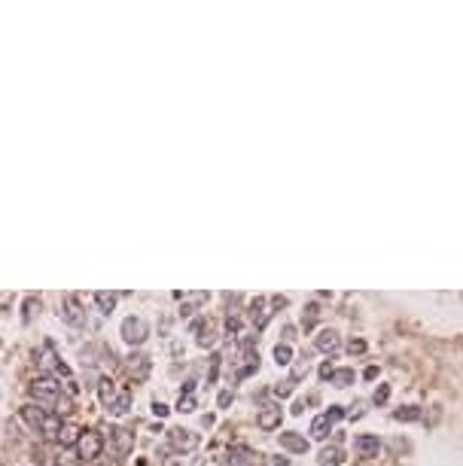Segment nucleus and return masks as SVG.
<instances>
[{
	"instance_id": "f8f14e48",
	"label": "nucleus",
	"mask_w": 463,
	"mask_h": 466,
	"mask_svg": "<svg viewBox=\"0 0 463 466\" xmlns=\"http://www.w3.org/2000/svg\"><path fill=\"white\" fill-rule=\"evenodd\" d=\"M128 372H132V378H137V381H144V378L149 375V356L134 354L132 360H128Z\"/></svg>"
},
{
	"instance_id": "39448f33",
	"label": "nucleus",
	"mask_w": 463,
	"mask_h": 466,
	"mask_svg": "<svg viewBox=\"0 0 463 466\" xmlns=\"http://www.w3.org/2000/svg\"><path fill=\"white\" fill-rule=\"evenodd\" d=\"M147 335H149V327H147L144 317H125L122 320V339L128 344H144Z\"/></svg>"
},
{
	"instance_id": "9d476101",
	"label": "nucleus",
	"mask_w": 463,
	"mask_h": 466,
	"mask_svg": "<svg viewBox=\"0 0 463 466\" xmlns=\"http://www.w3.org/2000/svg\"><path fill=\"white\" fill-rule=\"evenodd\" d=\"M110 439L116 442V451H119L122 457H125V454H132V448H134V436H132V433H128L125 427H113V430H110Z\"/></svg>"
},
{
	"instance_id": "c756f323",
	"label": "nucleus",
	"mask_w": 463,
	"mask_h": 466,
	"mask_svg": "<svg viewBox=\"0 0 463 466\" xmlns=\"http://www.w3.org/2000/svg\"><path fill=\"white\" fill-rule=\"evenodd\" d=\"M332 372H336V369H332L329 363H323V366H320V378H323V381H329V378H332Z\"/></svg>"
},
{
	"instance_id": "393cba45",
	"label": "nucleus",
	"mask_w": 463,
	"mask_h": 466,
	"mask_svg": "<svg viewBox=\"0 0 463 466\" xmlns=\"http://www.w3.org/2000/svg\"><path fill=\"white\" fill-rule=\"evenodd\" d=\"M372 399H375V406H384L387 399H390V384H381L378 390H375V396H372Z\"/></svg>"
},
{
	"instance_id": "4be33fe9",
	"label": "nucleus",
	"mask_w": 463,
	"mask_h": 466,
	"mask_svg": "<svg viewBox=\"0 0 463 466\" xmlns=\"http://www.w3.org/2000/svg\"><path fill=\"white\" fill-rule=\"evenodd\" d=\"M275 360H277V366L293 363V351H289V344H277V348H275Z\"/></svg>"
},
{
	"instance_id": "f257e3e1",
	"label": "nucleus",
	"mask_w": 463,
	"mask_h": 466,
	"mask_svg": "<svg viewBox=\"0 0 463 466\" xmlns=\"http://www.w3.org/2000/svg\"><path fill=\"white\" fill-rule=\"evenodd\" d=\"M21 418H25L37 433H43L46 439H58V433H61V427H64L55 411H46V408H40V406H34V403L21 406Z\"/></svg>"
},
{
	"instance_id": "f3484780",
	"label": "nucleus",
	"mask_w": 463,
	"mask_h": 466,
	"mask_svg": "<svg viewBox=\"0 0 463 466\" xmlns=\"http://www.w3.org/2000/svg\"><path fill=\"white\" fill-rule=\"evenodd\" d=\"M98 393H101V403H104V408H110V403L116 399V387H113L110 378H104V381L98 384Z\"/></svg>"
},
{
	"instance_id": "ddd939ff",
	"label": "nucleus",
	"mask_w": 463,
	"mask_h": 466,
	"mask_svg": "<svg viewBox=\"0 0 463 466\" xmlns=\"http://www.w3.org/2000/svg\"><path fill=\"white\" fill-rule=\"evenodd\" d=\"M329 430H332V420H329L326 411H323V415H317L314 420H311V436H314V439H323Z\"/></svg>"
},
{
	"instance_id": "1a4fd4ad",
	"label": "nucleus",
	"mask_w": 463,
	"mask_h": 466,
	"mask_svg": "<svg viewBox=\"0 0 463 466\" xmlns=\"http://www.w3.org/2000/svg\"><path fill=\"white\" fill-rule=\"evenodd\" d=\"M281 448L293 451V454H305V451H308V439L302 436V433L287 430V433H281Z\"/></svg>"
},
{
	"instance_id": "a878e982",
	"label": "nucleus",
	"mask_w": 463,
	"mask_h": 466,
	"mask_svg": "<svg viewBox=\"0 0 463 466\" xmlns=\"http://www.w3.org/2000/svg\"><path fill=\"white\" fill-rule=\"evenodd\" d=\"M177 411H183V415H189V411H196V396H180V406Z\"/></svg>"
},
{
	"instance_id": "4468645a",
	"label": "nucleus",
	"mask_w": 463,
	"mask_h": 466,
	"mask_svg": "<svg viewBox=\"0 0 463 466\" xmlns=\"http://www.w3.org/2000/svg\"><path fill=\"white\" fill-rule=\"evenodd\" d=\"M128 408H132V393L122 390V393H116V399L110 403V408H107V411H113V415H125Z\"/></svg>"
},
{
	"instance_id": "cd10ccee",
	"label": "nucleus",
	"mask_w": 463,
	"mask_h": 466,
	"mask_svg": "<svg viewBox=\"0 0 463 466\" xmlns=\"http://www.w3.org/2000/svg\"><path fill=\"white\" fill-rule=\"evenodd\" d=\"M293 387H296V381H293V378H287L284 384L275 387V393H277V396H289V393H293Z\"/></svg>"
},
{
	"instance_id": "b1692460",
	"label": "nucleus",
	"mask_w": 463,
	"mask_h": 466,
	"mask_svg": "<svg viewBox=\"0 0 463 466\" xmlns=\"http://www.w3.org/2000/svg\"><path fill=\"white\" fill-rule=\"evenodd\" d=\"M417 418H421V408H415V406H405L396 411V420H417Z\"/></svg>"
},
{
	"instance_id": "5701e85b",
	"label": "nucleus",
	"mask_w": 463,
	"mask_h": 466,
	"mask_svg": "<svg viewBox=\"0 0 463 466\" xmlns=\"http://www.w3.org/2000/svg\"><path fill=\"white\" fill-rule=\"evenodd\" d=\"M317 317H320V308H317V305H308V308H305V317H302V327H305V332H308V329H314Z\"/></svg>"
},
{
	"instance_id": "423d86ee",
	"label": "nucleus",
	"mask_w": 463,
	"mask_h": 466,
	"mask_svg": "<svg viewBox=\"0 0 463 466\" xmlns=\"http://www.w3.org/2000/svg\"><path fill=\"white\" fill-rule=\"evenodd\" d=\"M353 451H357L360 457H378L381 439H378V436H369V433H363V436L353 439Z\"/></svg>"
},
{
	"instance_id": "20e7f679",
	"label": "nucleus",
	"mask_w": 463,
	"mask_h": 466,
	"mask_svg": "<svg viewBox=\"0 0 463 466\" xmlns=\"http://www.w3.org/2000/svg\"><path fill=\"white\" fill-rule=\"evenodd\" d=\"M168 442H171V448H174V451H196L201 436H198L196 430L177 427V430H168Z\"/></svg>"
},
{
	"instance_id": "2f4dec72",
	"label": "nucleus",
	"mask_w": 463,
	"mask_h": 466,
	"mask_svg": "<svg viewBox=\"0 0 463 466\" xmlns=\"http://www.w3.org/2000/svg\"><path fill=\"white\" fill-rule=\"evenodd\" d=\"M153 411H156V418H165V415H168V406H161V403H156V406H153Z\"/></svg>"
},
{
	"instance_id": "7ed1b4c3",
	"label": "nucleus",
	"mask_w": 463,
	"mask_h": 466,
	"mask_svg": "<svg viewBox=\"0 0 463 466\" xmlns=\"http://www.w3.org/2000/svg\"><path fill=\"white\" fill-rule=\"evenodd\" d=\"M101 451H104V436L98 430H83L80 433V439H77V454H80V460H98L101 457Z\"/></svg>"
},
{
	"instance_id": "473e14b6",
	"label": "nucleus",
	"mask_w": 463,
	"mask_h": 466,
	"mask_svg": "<svg viewBox=\"0 0 463 466\" xmlns=\"http://www.w3.org/2000/svg\"><path fill=\"white\" fill-rule=\"evenodd\" d=\"M272 466H289L287 457H272Z\"/></svg>"
},
{
	"instance_id": "9b49d317",
	"label": "nucleus",
	"mask_w": 463,
	"mask_h": 466,
	"mask_svg": "<svg viewBox=\"0 0 463 466\" xmlns=\"http://www.w3.org/2000/svg\"><path fill=\"white\" fill-rule=\"evenodd\" d=\"M317 348H320L323 354H336V351L341 348V339H339V332H332V329H323V332L317 335Z\"/></svg>"
},
{
	"instance_id": "72a5a7b5",
	"label": "nucleus",
	"mask_w": 463,
	"mask_h": 466,
	"mask_svg": "<svg viewBox=\"0 0 463 466\" xmlns=\"http://www.w3.org/2000/svg\"><path fill=\"white\" fill-rule=\"evenodd\" d=\"M168 466H177V463H168Z\"/></svg>"
},
{
	"instance_id": "a211bd4d",
	"label": "nucleus",
	"mask_w": 463,
	"mask_h": 466,
	"mask_svg": "<svg viewBox=\"0 0 463 466\" xmlns=\"http://www.w3.org/2000/svg\"><path fill=\"white\" fill-rule=\"evenodd\" d=\"M341 460H344V457H341L339 448H323V451H320V463H323V466H339Z\"/></svg>"
},
{
	"instance_id": "412c9836",
	"label": "nucleus",
	"mask_w": 463,
	"mask_h": 466,
	"mask_svg": "<svg viewBox=\"0 0 463 466\" xmlns=\"http://www.w3.org/2000/svg\"><path fill=\"white\" fill-rule=\"evenodd\" d=\"M186 299V305H183V314H192V308L201 305L204 299H208V292H189V296H183Z\"/></svg>"
},
{
	"instance_id": "6e6552de",
	"label": "nucleus",
	"mask_w": 463,
	"mask_h": 466,
	"mask_svg": "<svg viewBox=\"0 0 463 466\" xmlns=\"http://www.w3.org/2000/svg\"><path fill=\"white\" fill-rule=\"evenodd\" d=\"M281 418H284L281 406H262V411L256 415V424H260V430H277L281 427Z\"/></svg>"
},
{
	"instance_id": "2eb2a0df",
	"label": "nucleus",
	"mask_w": 463,
	"mask_h": 466,
	"mask_svg": "<svg viewBox=\"0 0 463 466\" xmlns=\"http://www.w3.org/2000/svg\"><path fill=\"white\" fill-rule=\"evenodd\" d=\"M116 299H119V292H107V290H101V292H95V302H98V308H101V311H107V314H110V311H113V305H116Z\"/></svg>"
},
{
	"instance_id": "bb28decb",
	"label": "nucleus",
	"mask_w": 463,
	"mask_h": 466,
	"mask_svg": "<svg viewBox=\"0 0 463 466\" xmlns=\"http://www.w3.org/2000/svg\"><path fill=\"white\" fill-rule=\"evenodd\" d=\"M217 372H220V354L211 356V372H208V384L217 381Z\"/></svg>"
},
{
	"instance_id": "dca6fc26",
	"label": "nucleus",
	"mask_w": 463,
	"mask_h": 466,
	"mask_svg": "<svg viewBox=\"0 0 463 466\" xmlns=\"http://www.w3.org/2000/svg\"><path fill=\"white\" fill-rule=\"evenodd\" d=\"M80 433H83V430H77L73 424H64V427H61V433H58V442H61V445H73V448H77Z\"/></svg>"
},
{
	"instance_id": "aec40b11",
	"label": "nucleus",
	"mask_w": 463,
	"mask_h": 466,
	"mask_svg": "<svg viewBox=\"0 0 463 466\" xmlns=\"http://www.w3.org/2000/svg\"><path fill=\"white\" fill-rule=\"evenodd\" d=\"M247 457H253V451H250V448H244V445H238V448H232V454H229V463H235V466H244V463H247Z\"/></svg>"
},
{
	"instance_id": "7c9ffc66",
	"label": "nucleus",
	"mask_w": 463,
	"mask_h": 466,
	"mask_svg": "<svg viewBox=\"0 0 463 466\" xmlns=\"http://www.w3.org/2000/svg\"><path fill=\"white\" fill-rule=\"evenodd\" d=\"M217 403H220V408H225V406H229V403H232V393H229V390H223V393H220V399H217Z\"/></svg>"
},
{
	"instance_id": "c85d7f7f",
	"label": "nucleus",
	"mask_w": 463,
	"mask_h": 466,
	"mask_svg": "<svg viewBox=\"0 0 463 466\" xmlns=\"http://www.w3.org/2000/svg\"><path fill=\"white\" fill-rule=\"evenodd\" d=\"M348 351H351V354H363V351H366V341H363V339H353V341L348 344Z\"/></svg>"
},
{
	"instance_id": "0eeeda50",
	"label": "nucleus",
	"mask_w": 463,
	"mask_h": 466,
	"mask_svg": "<svg viewBox=\"0 0 463 466\" xmlns=\"http://www.w3.org/2000/svg\"><path fill=\"white\" fill-rule=\"evenodd\" d=\"M64 320H68V323H73V327H83V323H85V311L80 308V296H73V292H70V296H64Z\"/></svg>"
},
{
	"instance_id": "f03ea898",
	"label": "nucleus",
	"mask_w": 463,
	"mask_h": 466,
	"mask_svg": "<svg viewBox=\"0 0 463 466\" xmlns=\"http://www.w3.org/2000/svg\"><path fill=\"white\" fill-rule=\"evenodd\" d=\"M31 396L37 399V406H55L58 399H61V384L55 381V378H49V375H43V378H37V381H31Z\"/></svg>"
},
{
	"instance_id": "6ab92c4d",
	"label": "nucleus",
	"mask_w": 463,
	"mask_h": 466,
	"mask_svg": "<svg viewBox=\"0 0 463 466\" xmlns=\"http://www.w3.org/2000/svg\"><path fill=\"white\" fill-rule=\"evenodd\" d=\"M329 381L336 384V387H348V384L353 381V369H336V372H332Z\"/></svg>"
}]
</instances>
